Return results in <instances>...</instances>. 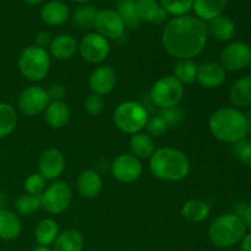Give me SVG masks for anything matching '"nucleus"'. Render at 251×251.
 I'll return each mask as SVG.
<instances>
[{"mask_svg":"<svg viewBox=\"0 0 251 251\" xmlns=\"http://www.w3.org/2000/svg\"><path fill=\"white\" fill-rule=\"evenodd\" d=\"M207 39V25L189 14L169 20L162 33L164 49L178 60L200 55L206 48Z\"/></svg>","mask_w":251,"mask_h":251,"instance_id":"f257e3e1","label":"nucleus"},{"mask_svg":"<svg viewBox=\"0 0 251 251\" xmlns=\"http://www.w3.org/2000/svg\"><path fill=\"white\" fill-rule=\"evenodd\" d=\"M208 127L217 140L226 144H235L249 134V119L238 108L222 107L211 115Z\"/></svg>","mask_w":251,"mask_h":251,"instance_id":"f03ea898","label":"nucleus"},{"mask_svg":"<svg viewBox=\"0 0 251 251\" xmlns=\"http://www.w3.org/2000/svg\"><path fill=\"white\" fill-rule=\"evenodd\" d=\"M150 169L157 179L180 181L190 173V159L183 151L174 147H161L150 158Z\"/></svg>","mask_w":251,"mask_h":251,"instance_id":"7ed1b4c3","label":"nucleus"},{"mask_svg":"<svg viewBox=\"0 0 251 251\" xmlns=\"http://www.w3.org/2000/svg\"><path fill=\"white\" fill-rule=\"evenodd\" d=\"M247 234V227L242 218L235 213L221 215L211 223L208 238L215 247L228 249L239 244Z\"/></svg>","mask_w":251,"mask_h":251,"instance_id":"20e7f679","label":"nucleus"},{"mask_svg":"<svg viewBox=\"0 0 251 251\" xmlns=\"http://www.w3.org/2000/svg\"><path fill=\"white\" fill-rule=\"evenodd\" d=\"M149 118V110L144 104L136 100H125L115 108L113 122L122 132L134 135L146 127Z\"/></svg>","mask_w":251,"mask_h":251,"instance_id":"39448f33","label":"nucleus"},{"mask_svg":"<svg viewBox=\"0 0 251 251\" xmlns=\"http://www.w3.org/2000/svg\"><path fill=\"white\" fill-rule=\"evenodd\" d=\"M19 70L26 80L42 81L50 69V54L47 49L37 46L26 47L19 56Z\"/></svg>","mask_w":251,"mask_h":251,"instance_id":"423d86ee","label":"nucleus"},{"mask_svg":"<svg viewBox=\"0 0 251 251\" xmlns=\"http://www.w3.org/2000/svg\"><path fill=\"white\" fill-rule=\"evenodd\" d=\"M152 102L161 109L179 105L184 97V85L173 75L164 76L157 80L150 92Z\"/></svg>","mask_w":251,"mask_h":251,"instance_id":"0eeeda50","label":"nucleus"},{"mask_svg":"<svg viewBox=\"0 0 251 251\" xmlns=\"http://www.w3.org/2000/svg\"><path fill=\"white\" fill-rule=\"evenodd\" d=\"M42 208L51 215L65 212L73 201V190L65 181L56 180L47 186L41 195Z\"/></svg>","mask_w":251,"mask_h":251,"instance_id":"6e6552de","label":"nucleus"},{"mask_svg":"<svg viewBox=\"0 0 251 251\" xmlns=\"http://www.w3.org/2000/svg\"><path fill=\"white\" fill-rule=\"evenodd\" d=\"M78 53L81 58L90 64H100L108 58L110 53V43L107 38L97 32L87 33L78 43Z\"/></svg>","mask_w":251,"mask_h":251,"instance_id":"1a4fd4ad","label":"nucleus"},{"mask_svg":"<svg viewBox=\"0 0 251 251\" xmlns=\"http://www.w3.org/2000/svg\"><path fill=\"white\" fill-rule=\"evenodd\" d=\"M220 60L226 71L244 70L251 63V47L242 41L230 42L223 48Z\"/></svg>","mask_w":251,"mask_h":251,"instance_id":"9d476101","label":"nucleus"},{"mask_svg":"<svg viewBox=\"0 0 251 251\" xmlns=\"http://www.w3.org/2000/svg\"><path fill=\"white\" fill-rule=\"evenodd\" d=\"M50 103L48 92L38 85H32L25 88L19 97V109L28 117L41 114Z\"/></svg>","mask_w":251,"mask_h":251,"instance_id":"9b49d317","label":"nucleus"},{"mask_svg":"<svg viewBox=\"0 0 251 251\" xmlns=\"http://www.w3.org/2000/svg\"><path fill=\"white\" fill-rule=\"evenodd\" d=\"M113 176L120 183H134L141 176L142 164L139 158L131 153L119 154L110 166Z\"/></svg>","mask_w":251,"mask_h":251,"instance_id":"f8f14e48","label":"nucleus"},{"mask_svg":"<svg viewBox=\"0 0 251 251\" xmlns=\"http://www.w3.org/2000/svg\"><path fill=\"white\" fill-rule=\"evenodd\" d=\"M125 27L126 26H125L120 15L117 12V10H98L95 28L97 29V33L107 38L108 41L122 37L125 32Z\"/></svg>","mask_w":251,"mask_h":251,"instance_id":"ddd939ff","label":"nucleus"},{"mask_svg":"<svg viewBox=\"0 0 251 251\" xmlns=\"http://www.w3.org/2000/svg\"><path fill=\"white\" fill-rule=\"evenodd\" d=\"M65 157L59 150L48 149L39 157V174L46 180H55L63 176L65 171Z\"/></svg>","mask_w":251,"mask_h":251,"instance_id":"4468645a","label":"nucleus"},{"mask_svg":"<svg viewBox=\"0 0 251 251\" xmlns=\"http://www.w3.org/2000/svg\"><path fill=\"white\" fill-rule=\"evenodd\" d=\"M118 82V75L110 66L102 65L92 71L88 80L92 93L98 96H105L112 92Z\"/></svg>","mask_w":251,"mask_h":251,"instance_id":"2eb2a0df","label":"nucleus"},{"mask_svg":"<svg viewBox=\"0 0 251 251\" xmlns=\"http://www.w3.org/2000/svg\"><path fill=\"white\" fill-rule=\"evenodd\" d=\"M226 77H227V71L220 63L206 61L198 68L196 81L201 87L207 88V90L218 88L220 86H222L225 83Z\"/></svg>","mask_w":251,"mask_h":251,"instance_id":"dca6fc26","label":"nucleus"},{"mask_svg":"<svg viewBox=\"0 0 251 251\" xmlns=\"http://www.w3.org/2000/svg\"><path fill=\"white\" fill-rule=\"evenodd\" d=\"M41 17L48 26H61L70 17V9L61 0H49L42 6Z\"/></svg>","mask_w":251,"mask_h":251,"instance_id":"f3484780","label":"nucleus"},{"mask_svg":"<svg viewBox=\"0 0 251 251\" xmlns=\"http://www.w3.org/2000/svg\"><path fill=\"white\" fill-rule=\"evenodd\" d=\"M78 51V43L71 34H58L49 44V54L58 60L71 59Z\"/></svg>","mask_w":251,"mask_h":251,"instance_id":"a211bd4d","label":"nucleus"},{"mask_svg":"<svg viewBox=\"0 0 251 251\" xmlns=\"http://www.w3.org/2000/svg\"><path fill=\"white\" fill-rule=\"evenodd\" d=\"M76 186L80 195H82L83 198L96 199L103 189V179L98 172L93 169H86L77 176Z\"/></svg>","mask_w":251,"mask_h":251,"instance_id":"6ab92c4d","label":"nucleus"},{"mask_svg":"<svg viewBox=\"0 0 251 251\" xmlns=\"http://www.w3.org/2000/svg\"><path fill=\"white\" fill-rule=\"evenodd\" d=\"M228 0H194L193 11L194 16L203 22H210L220 15L227 7Z\"/></svg>","mask_w":251,"mask_h":251,"instance_id":"aec40b11","label":"nucleus"},{"mask_svg":"<svg viewBox=\"0 0 251 251\" xmlns=\"http://www.w3.org/2000/svg\"><path fill=\"white\" fill-rule=\"evenodd\" d=\"M71 117L70 108L63 100H50L44 110V119L53 129H61L69 123Z\"/></svg>","mask_w":251,"mask_h":251,"instance_id":"412c9836","label":"nucleus"},{"mask_svg":"<svg viewBox=\"0 0 251 251\" xmlns=\"http://www.w3.org/2000/svg\"><path fill=\"white\" fill-rule=\"evenodd\" d=\"M229 100L238 109L251 107V76H243L233 83L229 91Z\"/></svg>","mask_w":251,"mask_h":251,"instance_id":"4be33fe9","label":"nucleus"},{"mask_svg":"<svg viewBox=\"0 0 251 251\" xmlns=\"http://www.w3.org/2000/svg\"><path fill=\"white\" fill-rule=\"evenodd\" d=\"M141 21L161 24L167 19V12L157 0H135Z\"/></svg>","mask_w":251,"mask_h":251,"instance_id":"5701e85b","label":"nucleus"},{"mask_svg":"<svg viewBox=\"0 0 251 251\" xmlns=\"http://www.w3.org/2000/svg\"><path fill=\"white\" fill-rule=\"evenodd\" d=\"M130 151L132 156L141 159H150L153 152L156 151L153 137L150 136L145 132H137V134L131 135V139L129 142Z\"/></svg>","mask_w":251,"mask_h":251,"instance_id":"b1692460","label":"nucleus"},{"mask_svg":"<svg viewBox=\"0 0 251 251\" xmlns=\"http://www.w3.org/2000/svg\"><path fill=\"white\" fill-rule=\"evenodd\" d=\"M21 233V221L12 211L0 210V239L14 240Z\"/></svg>","mask_w":251,"mask_h":251,"instance_id":"393cba45","label":"nucleus"},{"mask_svg":"<svg viewBox=\"0 0 251 251\" xmlns=\"http://www.w3.org/2000/svg\"><path fill=\"white\" fill-rule=\"evenodd\" d=\"M208 33L212 34L217 41L228 42L233 38L235 33V24L230 17L220 15L216 19L211 20L207 26Z\"/></svg>","mask_w":251,"mask_h":251,"instance_id":"a878e982","label":"nucleus"},{"mask_svg":"<svg viewBox=\"0 0 251 251\" xmlns=\"http://www.w3.org/2000/svg\"><path fill=\"white\" fill-rule=\"evenodd\" d=\"M211 207L206 201L199 200V199H193L184 203L181 207V215L189 222L200 223L207 220L210 217Z\"/></svg>","mask_w":251,"mask_h":251,"instance_id":"bb28decb","label":"nucleus"},{"mask_svg":"<svg viewBox=\"0 0 251 251\" xmlns=\"http://www.w3.org/2000/svg\"><path fill=\"white\" fill-rule=\"evenodd\" d=\"M53 251H83V237L78 230L65 229L59 233Z\"/></svg>","mask_w":251,"mask_h":251,"instance_id":"cd10ccee","label":"nucleus"},{"mask_svg":"<svg viewBox=\"0 0 251 251\" xmlns=\"http://www.w3.org/2000/svg\"><path fill=\"white\" fill-rule=\"evenodd\" d=\"M59 226L51 218H44L37 225L34 235L36 240L41 247H49L53 245L59 235Z\"/></svg>","mask_w":251,"mask_h":251,"instance_id":"c85d7f7f","label":"nucleus"},{"mask_svg":"<svg viewBox=\"0 0 251 251\" xmlns=\"http://www.w3.org/2000/svg\"><path fill=\"white\" fill-rule=\"evenodd\" d=\"M98 10L97 7L90 4H82L73 14V21L77 27L82 29L93 28L96 25Z\"/></svg>","mask_w":251,"mask_h":251,"instance_id":"c756f323","label":"nucleus"},{"mask_svg":"<svg viewBox=\"0 0 251 251\" xmlns=\"http://www.w3.org/2000/svg\"><path fill=\"white\" fill-rule=\"evenodd\" d=\"M17 125L16 109L9 103H0V139L9 136Z\"/></svg>","mask_w":251,"mask_h":251,"instance_id":"7c9ffc66","label":"nucleus"},{"mask_svg":"<svg viewBox=\"0 0 251 251\" xmlns=\"http://www.w3.org/2000/svg\"><path fill=\"white\" fill-rule=\"evenodd\" d=\"M115 10L126 27H137L142 22L135 0H119Z\"/></svg>","mask_w":251,"mask_h":251,"instance_id":"2f4dec72","label":"nucleus"},{"mask_svg":"<svg viewBox=\"0 0 251 251\" xmlns=\"http://www.w3.org/2000/svg\"><path fill=\"white\" fill-rule=\"evenodd\" d=\"M199 65L193 59H185V60H178L174 66V77L183 85H189L196 81Z\"/></svg>","mask_w":251,"mask_h":251,"instance_id":"473e14b6","label":"nucleus"},{"mask_svg":"<svg viewBox=\"0 0 251 251\" xmlns=\"http://www.w3.org/2000/svg\"><path fill=\"white\" fill-rule=\"evenodd\" d=\"M42 208L41 195L24 194L15 200V210L21 216H31Z\"/></svg>","mask_w":251,"mask_h":251,"instance_id":"72a5a7b5","label":"nucleus"},{"mask_svg":"<svg viewBox=\"0 0 251 251\" xmlns=\"http://www.w3.org/2000/svg\"><path fill=\"white\" fill-rule=\"evenodd\" d=\"M194 0H159V4L167 12L173 17L188 15L193 9Z\"/></svg>","mask_w":251,"mask_h":251,"instance_id":"f704fd0d","label":"nucleus"},{"mask_svg":"<svg viewBox=\"0 0 251 251\" xmlns=\"http://www.w3.org/2000/svg\"><path fill=\"white\" fill-rule=\"evenodd\" d=\"M46 183L47 180L41 174L34 173L27 176L24 183V188L27 194H31V195H42L43 191L46 190Z\"/></svg>","mask_w":251,"mask_h":251,"instance_id":"c9c22d12","label":"nucleus"},{"mask_svg":"<svg viewBox=\"0 0 251 251\" xmlns=\"http://www.w3.org/2000/svg\"><path fill=\"white\" fill-rule=\"evenodd\" d=\"M169 126L166 123V120L161 117V115H156V117L149 118V122L146 124L147 134L151 137H159L163 134L168 131Z\"/></svg>","mask_w":251,"mask_h":251,"instance_id":"e433bc0d","label":"nucleus"},{"mask_svg":"<svg viewBox=\"0 0 251 251\" xmlns=\"http://www.w3.org/2000/svg\"><path fill=\"white\" fill-rule=\"evenodd\" d=\"M234 153L245 166L251 167V141L247 137L234 144Z\"/></svg>","mask_w":251,"mask_h":251,"instance_id":"4c0bfd02","label":"nucleus"},{"mask_svg":"<svg viewBox=\"0 0 251 251\" xmlns=\"http://www.w3.org/2000/svg\"><path fill=\"white\" fill-rule=\"evenodd\" d=\"M159 115H161V117L166 120V123L168 124L169 127L178 126L184 118L183 109H181L179 105H176V107H171V108H166V109H162V113Z\"/></svg>","mask_w":251,"mask_h":251,"instance_id":"58836bf2","label":"nucleus"},{"mask_svg":"<svg viewBox=\"0 0 251 251\" xmlns=\"http://www.w3.org/2000/svg\"><path fill=\"white\" fill-rule=\"evenodd\" d=\"M85 109L88 114L93 117L100 115L104 109V100L102 96L95 95V93L88 96L85 100Z\"/></svg>","mask_w":251,"mask_h":251,"instance_id":"ea45409f","label":"nucleus"},{"mask_svg":"<svg viewBox=\"0 0 251 251\" xmlns=\"http://www.w3.org/2000/svg\"><path fill=\"white\" fill-rule=\"evenodd\" d=\"M233 213L239 216L243 220V222H244L247 229L251 230V202L238 203L237 207H235V212Z\"/></svg>","mask_w":251,"mask_h":251,"instance_id":"a19ab883","label":"nucleus"},{"mask_svg":"<svg viewBox=\"0 0 251 251\" xmlns=\"http://www.w3.org/2000/svg\"><path fill=\"white\" fill-rule=\"evenodd\" d=\"M47 92L50 100H63L66 96V87L61 83H53Z\"/></svg>","mask_w":251,"mask_h":251,"instance_id":"79ce46f5","label":"nucleus"},{"mask_svg":"<svg viewBox=\"0 0 251 251\" xmlns=\"http://www.w3.org/2000/svg\"><path fill=\"white\" fill-rule=\"evenodd\" d=\"M51 36L48 31H41L37 33L36 36V44L34 46L37 47H41V48L47 49V47H49L51 42Z\"/></svg>","mask_w":251,"mask_h":251,"instance_id":"37998d69","label":"nucleus"},{"mask_svg":"<svg viewBox=\"0 0 251 251\" xmlns=\"http://www.w3.org/2000/svg\"><path fill=\"white\" fill-rule=\"evenodd\" d=\"M240 244V251H251V233L244 235Z\"/></svg>","mask_w":251,"mask_h":251,"instance_id":"c03bdc74","label":"nucleus"},{"mask_svg":"<svg viewBox=\"0 0 251 251\" xmlns=\"http://www.w3.org/2000/svg\"><path fill=\"white\" fill-rule=\"evenodd\" d=\"M7 205V198L4 193H0V210H4L6 208Z\"/></svg>","mask_w":251,"mask_h":251,"instance_id":"a18cd8bd","label":"nucleus"},{"mask_svg":"<svg viewBox=\"0 0 251 251\" xmlns=\"http://www.w3.org/2000/svg\"><path fill=\"white\" fill-rule=\"evenodd\" d=\"M32 251H53V250L49 249L48 247H41V245H39V247H37L36 249H33Z\"/></svg>","mask_w":251,"mask_h":251,"instance_id":"49530a36","label":"nucleus"},{"mask_svg":"<svg viewBox=\"0 0 251 251\" xmlns=\"http://www.w3.org/2000/svg\"><path fill=\"white\" fill-rule=\"evenodd\" d=\"M24 1L27 2V4L34 5V4H39V2H42L43 0H24Z\"/></svg>","mask_w":251,"mask_h":251,"instance_id":"de8ad7c7","label":"nucleus"},{"mask_svg":"<svg viewBox=\"0 0 251 251\" xmlns=\"http://www.w3.org/2000/svg\"><path fill=\"white\" fill-rule=\"evenodd\" d=\"M71 1L78 2V4H87V2L91 1V0H71Z\"/></svg>","mask_w":251,"mask_h":251,"instance_id":"09e8293b","label":"nucleus"},{"mask_svg":"<svg viewBox=\"0 0 251 251\" xmlns=\"http://www.w3.org/2000/svg\"><path fill=\"white\" fill-rule=\"evenodd\" d=\"M249 132L251 134V118L249 119Z\"/></svg>","mask_w":251,"mask_h":251,"instance_id":"8fccbe9b","label":"nucleus"}]
</instances>
